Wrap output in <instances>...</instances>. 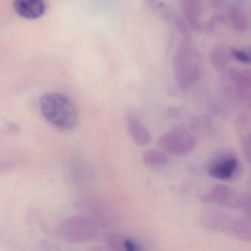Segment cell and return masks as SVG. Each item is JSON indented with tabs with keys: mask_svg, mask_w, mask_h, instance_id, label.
I'll list each match as a JSON object with an SVG mask.
<instances>
[{
	"mask_svg": "<svg viewBox=\"0 0 251 251\" xmlns=\"http://www.w3.org/2000/svg\"><path fill=\"white\" fill-rule=\"evenodd\" d=\"M43 116L56 128L71 131L78 123L76 106L66 96L57 93H49L40 101Z\"/></svg>",
	"mask_w": 251,
	"mask_h": 251,
	"instance_id": "cell-1",
	"label": "cell"
},
{
	"mask_svg": "<svg viewBox=\"0 0 251 251\" xmlns=\"http://www.w3.org/2000/svg\"><path fill=\"white\" fill-rule=\"evenodd\" d=\"M173 66L176 80L183 91L191 88L200 79V57L195 49L188 44H184L178 49L174 55Z\"/></svg>",
	"mask_w": 251,
	"mask_h": 251,
	"instance_id": "cell-2",
	"label": "cell"
},
{
	"mask_svg": "<svg viewBox=\"0 0 251 251\" xmlns=\"http://www.w3.org/2000/svg\"><path fill=\"white\" fill-rule=\"evenodd\" d=\"M97 234L95 223L85 217L74 216L68 218L59 227L58 235L60 238L71 243L90 241Z\"/></svg>",
	"mask_w": 251,
	"mask_h": 251,
	"instance_id": "cell-3",
	"label": "cell"
},
{
	"mask_svg": "<svg viewBox=\"0 0 251 251\" xmlns=\"http://www.w3.org/2000/svg\"><path fill=\"white\" fill-rule=\"evenodd\" d=\"M159 146L165 153L183 156L191 152L196 146V137L181 126H175L162 134Z\"/></svg>",
	"mask_w": 251,
	"mask_h": 251,
	"instance_id": "cell-4",
	"label": "cell"
},
{
	"mask_svg": "<svg viewBox=\"0 0 251 251\" xmlns=\"http://www.w3.org/2000/svg\"><path fill=\"white\" fill-rule=\"evenodd\" d=\"M239 160L230 152H223L212 158L208 165V174L212 178L229 180L238 171Z\"/></svg>",
	"mask_w": 251,
	"mask_h": 251,
	"instance_id": "cell-5",
	"label": "cell"
},
{
	"mask_svg": "<svg viewBox=\"0 0 251 251\" xmlns=\"http://www.w3.org/2000/svg\"><path fill=\"white\" fill-rule=\"evenodd\" d=\"M203 200L218 203L226 207L239 208L243 206V196L231 187L218 184L203 196Z\"/></svg>",
	"mask_w": 251,
	"mask_h": 251,
	"instance_id": "cell-6",
	"label": "cell"
},
{
	"mask_svg": "<svg viewBox=\"0 0 251 251\" xmlns=\"http://www.w3.org/2000/svg\"><path fill=\"white\" fill-rule=\"evenodd\" d=\"M13 6L19 16L28 19L41 17L46 10L44 0H15Z\"/></svg>",
	"mask_w": 251,
	"mask_h": 251,
	"instance_id": "cell-7",
	"label": "cell"
},
{
	"mask_svg": "<svg viewBox=\"0 0 251 251\" xmlns=\"http://www.w3.org/2000/svg\"><path fill=\"white\" fill-rule=\"evenodd\" d=\"M127 128L133 141L140 147L148 146L151 141V135L144 125L134 116L127 119Z\"/></svg>",
	"mask_w": 251,
	"mask_h": 251,
	"instance_id": "cell-8",
	"label": "cell"
},
{
	"mask_svg": "<svg viewBox=\"0 0 251 251\" xmlns=\"http://www.w3.org/2000/svg\"><path fill=\"white\" fill-rule=\"evenodd\" d=\"M186 19L193 26L199 25L201 13V0H181Z\"/></svg>",
	"mask_w": 251,
	"mask_h": 251,
	"instance_id": "cell-9",
	"label": "cell"
},
{
	"mask_svg": "<svg viewBox=\"0 0 251 251\" xmlns=\"http://www.w3.org/2000/svg\"><path fill=\"white\" fill-rule=\"evenodd\" d=\"M142 160L149 167H161L169 162V157L163 151L150 149L146 151L142 156Z\"/></svg>",
	"mask_w": 251,
	"mask_h": 251,
	"instance_id": "cell-10",
	"label": "cell"
},
{
	"mask_svg": "<svg viewBox=\"0 0 251 251\" xmlns=\"http://www.w3.org/2000/svg\"><path fill=\"white\" fill-rule=\"evenodd\" d=\"M234 236L240 240L251 241V219L240 220L232 226Z\"/></svg>",
	"mask_w": 251,
	"mask_h": 251,
	"instance_id": "cell-11",
	"label": "cell"
},
{
	"mask_svg": "<svg viewBox=\"0 0 251 251\" xmlns=\"http://www.w3.org/2000/svg\"><path fill=\"white\" fill-rule=\"evenodd\" d=\"M230 19L236 29L240 32L246 30L247 28V19L241 9L237 7H233L230 10Z\"/></svg>",
	"mask_w": 251,
	"mask_h": 251,
	"instance_id": "cell-12",
	"label": "cell"
},
{
	"mask_svg": "<svg viewBox=\"0 0 251 251\" xmlns=\"http://www.w3.org/2000/svg\"><path fill=\"white\" fill-rule=\"evenodd\" d=\"M211 61L217 69H222L229 62L228 54L224 49H217L211 54Z\"/></svg>",
	"mask_w": 251,
	"mask_h": 251,
	"instance_id": "cell-13",
	"label": "cell"
},
{
	"mask_svg": "<svg viewBox=\"0 0 251 251\" xmlns=\"http://www.w3.org/2000/svg\"><path fill=\"white\" fill-rule=\"evenodd\" d=\"M107 246L112 251H125L123 239L116 234H109L105 239Z\"/></svg>",
	"mask_w": 251,
	"mask_h": 251,
	"instance_id": "cell-14",
	"label": "cell"
},
{
	"mask_svg": "<svg viewBox=\"0 0 251 251\" xmlns=\"http://www.w3.org/2000/svg\"><path fill=\"white\" fill-rule=\"evenodd\" d=\"M231 54L240 63L251 64V47L246 50H233Z\"/></svg>",
	"mask_w": 251,
	"mask_h": 251,
	"instance_id": "cell-15",
	"label": "cell"
},
{
	"mask_svg": "<svg viewBox=\"0 0 251 251\" xmlns=\"http://www.w3.org/2000/svg\"><path fill=\"white\" fill-rule=\"evenodd\" d=\"M123 246L125 251H143L137 241L128 237L123 239Z\"/></svg>",
	"mask_w": 251,
	"mask_h": 251,
	"instance_id": "cell-16",
	"label": "cell"
},
{
	"mask_svg": "<svg viewBox=\"0 0 251 251\" xmlns=\"http://www.w3.org/2000/svg\"><path fill=\"white\" fill-rule=\"evenodd\" d=\"M245 212L251 218V196H243V206Z\"/></svg>",
	"mask_w": 251,
	"mask_h": 251,
	"instance_id": "cell-17",
	"label": "cell"
},
{
	"mask_svg": "<svg viewBox=\"0 0 251 251\" xmlns=\"http://www.w3.org/2000/svg\"><path fill=\"white\" fill-rule=\"evenodd\" d=\"M243 144H244V150L245 152H246V155L251 162V134L246 137Z\"/></svg>",
	"mask_w": 251,
	"mask_h": 251,
	"instance_id": "cell-18",
	"label": "cell"
}]
</instances>
